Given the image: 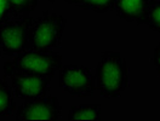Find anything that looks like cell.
I'll use <instances>...</instances> for the list:
<instances>
[{
    "mask_svg": "<svg viewBox=\"0 0 160 121\" xmlns=\"http://www.w3.org/2000/svg\"><path fill=\"white\" fill-rule=\"evenodd\" d=\"M96 90L104 98H115L129 87V67L117 51H104L100 56L95 70Z\"/></svg>",
    "mask_w": 160,
    "mask_h": 121,
    "instance_id": "1",
    "label": "cell"
},
{
    "mask_svg": "<svg viewBox=\"0 0 160 121\" xmlns=\"http://www.w3.org/2000/svg\"><path fill=\"white\" fill-rule=\"evenodd\" d=\"M63 57L58 52L40 50H24L17 53L12 60L4 64V74L10 76L12 73L20 71L26 74H34L53 78V75L62 68Z\"/></svg>",
    "mask_w": 160,
    "mask_h": 121,
    "instance_id": "2",
    "label": "cell"
},
{
    "mask_svg": "<svg viewBox=\"0 0 160 121\" xmlns=\"http://www.w3.org/2000/svg\"><path fill=\"white\" fill-rule=\"evenodd\" d=\"M67 26V20L56 12L45 11L34 18L29 29V47L50 51L58 47Z\"/></svg>",
    "mask_w": 160,
    "mask_h": 121,
    "instance_id": "3",
    "label": "cell"
},
{
    "mask_svg": "<svg viewBox=\"0 0 160 121\" xmlns=\"http://www.w3.org/2000/svg\"><path fill=\"white\" fill-rule=\"evenodd\" d=\"M33 17H16L0 26V50L4 55H17L29 46V29Z\"/></svg>",
    "mask_w": 160,
    "mask_h": 121,
    "instance_id": "4",
    "label": "cell"
},
{
    "mask_svg": "<svg viewBox=\"0 0 160 121\" xmlns=\"http://www.w3.org/2000/svg\"><path fill=\"white\" fill-rule=\"evenodd\" d=\"M58 82L61 89L73 97H91L96 90L95 75L85 65H62Z\"/></svg>",
    "mask_w": 160,
    "mask_h": 121,
    "instance_id": "5",
    "label": "cell"
},
{
    "mask_svg": "<svg viewBox=\"0 0 160 121\" xmlns=\"http://www.w3.org/2000/svg\"><path fill=\"white\" fill-rule=\"evenodd\" d=\"M62 105L57 97L44 96L26 101L15 111L16 120H51L60 119Z\"/></svg>",
    "mask_w": 160,
    "mask_h": 121,
    "instance_id": "6",
    "label": "cell"
},
{
    "mask_svg": "<svg viewBox=\"0 0 160 121\" xmlns=\"http://www.w3.org/2000/svg\"><path fill=\"white\" fill-rule=\"evenodd\" d=\"M11 87L17 98L29 101L46 96L51 86V78L15 71L10 75Z\"/></svg>",
    "mask_w": 160,
    "mask_h": 121,
    "instance_id": "7",
    "label": "cell"
},
{
    "mask_svg": "<svg viewBox=\"0 0 160 121\" xmlns=\"http://www.w3.org/2000/svg\"><path fill=\"white\" fill-rule=\"evenodd\" d=\"M149 5V0H115L114 11L118 17L128 22H137Z\"/></svg>",
    "mask_w": 160,
    "mask_h": 121,
    "instance_id": "8",
    "label": "cell"
},
{
    "mask_svg": "<svg viewBox=\"0 0 160 121\" xmlns=\"http://www.w3.org/2000/svg\"><path fill=\"white\" fill-rule=\"evenodd\" d=\"M102 108L97 104L74 105L69 109V121H98L102 120Z\"/></svg>",
    "mask_w": 160,
    "mask_h": 121,
    "instance_id": "9",
    "label": "cell"
},
{
    "mask_svg": "<svg viewBox=\"0 0 160 121\" xmlns=\"http://www.w3.org/2000/svg\"><path fill=\"white\" fill-rule=\"evenodd\" d=\"M137 24H143L150 30L160 33V0H149V5Z\"/></svg>",
    "mask_w": 160,
    "mask_h": 121,
    "instance_id": "10",
    "label": "cell"
},
{
    "mask_svg": "<svg viewBox=\"0 0 160 121\" xmlns=\"http://www.w3.org/2000/svg\"><path fill=\"white\" fill-rule=\"evenodd\" d=\"M16 110L15 93L8 82L0 79V116H9Z\"/></svg>",
    "mask_w": 160,
    "mask_h": 121,
    "instance_id": "11",
    "label": "cell"
},
{
    "mask_svg": "<svg viewBox=\"0 0 160 121\" xmlns=\"http://www.w3.org/2000/svg\"><path fill=\"white\" fill-rule=\"evenodd\" d=\"M63 1L85 10H91L96 13H107L109 11H113L115 5V0H63Z\"/></svg>",
    "mask_w": 160,
    "mask_h": 121,
    "instance_id": "12",
    "label": "cell"
},
{
    "mask_svg": "<svg viewBox=\"0 0 160 121\" xmlns=\"http://www.w3.org/2000/svg\"><path fill=\"white\" fill-rule=\"evenodd\" d=\"M11 15L15 17L29 16L38 6V0H8Z\"/></svg>",
    "mask_w": 160,
    "mask_h": 121,
    "instance_id": "13",
    "label": "cell"
},
{
    "mask_svg": "<svg viewBox=\"0 0 160 121\" xmlns=\"http://www.w3.org/2000/svg\"><path fill=\"white\" fill-rule=\"evenodd\" d=\"M10 6L8 4V0H0V26L6 22L8 20H10Z\"/></svg>",
    "mask_w": 160,
    "mask_h": 121,
    "instance_id": "14",
    "label": "cell"
},
{
    "mask_svg": "<svg viewBox=\"0 0 160 121\" xmlns=\"http://www.w3.org/2000/svg\"><path fill=\"white\" fill-rule=\"evenodd\" d=\"M152 60H153V64H154L155 69L158 71V74L160 75V44H158V45L155 46L154 52H153Z\"/></svg>",
    "mask_w": 160,
    "mask_h": 121,
    "instance_id": "15",
    "label": "cell"
},
{
    "mask_svg": "<svg viewBox=\"0 0 160 121\" xmlns=\"http://www.w3.org/2000/svg\"><path fill=\"white\" fill-rule=\"evenodd\" d=\"M48 1H49V2H55L56 0H48Z\"/></svg>",
    "mask_w": 160,
    "mask_h": 121,
    "instance_id": "16",
    "label": "cell"
},
{
    "mask_svg": "<svg viewBox=\"0 0 160 121\" xmlns=\"http://www.w3.org/2000/svg\"><path fill=\"white\" fill-rule=\"evenodd\" d=\"M1 53H2V52H1V50H0V56H1Z\"/></svg>",
    "mask_w": 160,
    "mask_h": 121,
    "instance_id": "17",
    "label": "cell"
}]
</instances>
